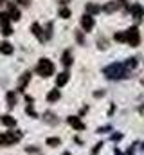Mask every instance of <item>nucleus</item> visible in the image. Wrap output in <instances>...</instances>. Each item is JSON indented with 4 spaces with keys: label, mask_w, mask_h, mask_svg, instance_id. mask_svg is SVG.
Instances as JSON below:
<instances>
[{
    "label": "nucleus",
    "mask_w": 144,
    "mask_h": 155,
    "mask_svg": "<svg viewBox=\"0 0 144 155\" xmlns=\"http://www.w3.org/2000/svg\"><path fill=\"white\" fill-rule=\"evenodd\" d=\"M103 72H105V76L108 79H121V78L130 76V71H126V67L123 63H112V65L105 67Z\"/></svg>",
    "instance_id": "nucleus-1"
},
{
    "label": "nucleus",
    "mask_w": 144,
    "mask_h": 155,
    "mask_svg": "<svg viewBox=\"0 0 144 155\" xmlns=\"http://www.w3.org/2000/svg\"><path fill=\"white\" fill-rule=\"evenodd\" d=\"M36 72L41 78L52 76V74H54V63H52L51 60H47V58H41V60L38 61V65H36Z\"/></svg>",
    "instance_id": "nucleus-2"
},
{
    "label": "nucleus",
    "mask_w": 144,
    "mask_h": 155,
    "mask_svg": "<svg viewBox=\"0 0 144 155\" xmlns=\"http://www.w3.org/2000/svg\"><path fill=\"white\" fill-rule=\"evenodd\" d=\"M22 139V134L20 132H5V134H0V146H11L15 143H18Z\"/></svg>",
    "instance_id": "nucleus-3"
},
{
    "label": "nucleus",
    "mask_w": 144,
    "mask_h": 155,
    "mask_svg": "<svg viewBox=\"0 0 144 155\" xmlns=\"http://www.w3.org/2000/svg\"><path fill=\"white\" fill-rule=\"evenodd\" d=\"M124 41L132 47H137L141 43V35H139V29L137 27H130L124 31Z\"/></svg>",
    "instance_id": "nucleus-4"
},
{
    "label": "nucleus",
    "mask_w": 144,
    "mask_h": 155,
    "mask_svg": "<svg viewBox=\"0 0 144 155\" xmlns=\"http://www.w3.org/2000/svg\"><path fill=\"white\" fill-rule=\"evenodd\" d=\"M9 20H11V18H9L7 13H0V29H2V35H4V36H9V35L13 33Z\"/></svg>",
    "instance_id": "nucleus-5"
},
{
    "label": "nucleus",
    "mask_w": 144,
    "mask_h": 155,
    "mask_svg": "<svg viewBox=\"0 0 144 155\" xmlns=\"http://www.w3.org/2000/svg\"><path fill=\"white\" fill-rule=\"evenodd\" d=\"M128 11L132 13V16H133L137 22H141V20H142V16H144V7L141 5V4H133V5H130V7H128Z\"/></svg>",
    "instance_id": "nucleus-6"
},
{
    "label": "nucleus",
    "mask_w": 144,
    "mask_h": 155,
    "mask_svg": "<svg viewBox=\"0 0 144 155\" xmlns=\"http://www.w3.org/2000/svg\"><path fill=\"white\" fill-rule=\"evenodd\" d=\"M121 5H126V0H115V2H110V4H106V5L103 7V11H105V13H113V11H117Z\"/></svg>",
    "instance_id": "nucleus-7"
},
{
    "label": "nucleus",
    "mask_w": 144,
    "mask_h": 155,
    "mask_svg": "<svg viewBox=\"0 0 144 155\" xmlns=\"http://www.w3.org/2000/svg\"><path fill=\"white\" fill-rule=\"evenodd\" d=\"M81 27L88 33V31H92V27H94V18L90 16V15H87L85 13V16H81Z\"/></svg>",
    "instance_id": "nucleus-8"
},
{
    "label": "nucleus",
    "mask_w": 144,
    "mask_h": 155,
    "mask_svg": "<svg viewBox=\"0 0 144 155\" xmlns=\"http://www.w3.org/2000/svg\"><path fill=\"white\" fill-rule=\"evenodd\" d=\"M7 15H9L11 20H20V11H18V7H16L13 2L7 4Z\"/></svg>",
    "instance_id": "nucleus-9"
},
{
    "label": "nucleus",
    "mask_w": 144,
    "mask_h": 155,
    "mask_svg": "<svg viewBox=\"0 0 144 155\" xmlns=\"http://www.w3.org/2000/svg\"><path fill=\"white\" fill-rule=\"evenodd\" d=\"M67 123L70 124L72 128H76V130H83V128H85V124L79 121V117H76V116H70L67 119Z\"/></svg>",
    "instance_id": "nucleus-10"
},
{
    "label": "nucleus",
    "mask_w": 144,
    "mask_h": 155,
    "mask_svg": "<svg viewBox=\"0 0 144 155\" xmlns=\"http://www.w3.org/2000/svg\"><path fill=\"white\" fill-rule=\"evenodd\" d=\"M31 31H33V35H34L40 41H45V35H43V31H41L40 24H33V25H31Z\"/></svg>",
    "instance_id": "nucleus-11"
},
{
    "label": "nucleus",
    "mask_w": 144,
    "mask_h": 155,
    "mask_svg": "<svg viewBox=\"0 0 144 155\" xmlns=\"http://www.w3.org/2000/svg\"><path fill=\"white\" fill-rule=\"evenodd\" d=\"M31 81V72H24V76L20 78V81H18V88L20 90H24L25 87H27V83Z\"/></svg>",
    "instance_id": "nucleus-12"
},
{
    "label": "nucleus",
    "mask_w": 144,
    "mask_h": 155,
    "mask_svg": "<svg viewBox=\"0 0 144 155\" xmlns=\"http://www.w3.org/2000/svg\"><path fill=\"white\" fill-rule=\"evenodd\" d=\"M67 81H69V72H67V71H65V72H60L58 78H56V85H58V87H63Z\"/></svg>",
    "instance_id": "nucleus-13"
},
{
    "label": "nucleus",
    "mask_w": 144,
    "mask_h": 155,
    "mask_svg": "<svg viewBox=\"0 0 144 155\" xmlns=\"http://www.w3.org/2000/svg\"><path fill=\"white\" fill-rule=\"evenodd\" d=\"M85 9H87V15H90V16H92V15H97V13L101 11V7H99L97 4H87Z\"/></svg>",
    "instance_id": "nucleus-14"
},
{
    "label": "nucleus",
    "mask_w": 144,
    "mask_h": 155,
    "mask_svg": "<svg viewBox=\"0 0 144 155\" xmlns=\"http://www.w3.org/2000/svg\"><path fill=\"white\" fill-rule=\"evenodd\" d=\"M60 96H61V94H60V90H58V88H54V90H51V92L47 94V101H49V103H54V101H58V99H60Z\"/></svg>",
    "instance_id": "nucleus-15"
},
{
    "label": "nucleus",
    "mask_w": 144,
    "mask_h": 155,
    "mask_svg": "<svg viewBox=\"0 0 144 155\" xmlns=\"http://www.w3.org/2000/svg\"><path fill=\"white\" fill-rule=\"evenodd\" d=\"M61 63H63L65 67H70V65H72V56H70V51H65V52H63Z\"/></svg>",
    "instance_id": "nucleus-16"
},
{
    "label": "nucleus",
    "mask_w": 144,
    "mask_h": 155,
    "mask_svg": "<svg viewBox=\"0 0 144 155\" xmlns=\"http://www.w3.org/2000/svg\"><path fill=\"white\" fill-rule=\"evenodd\" d=\"M0 52H2V54H11V52H13V45L7 43V41L0 43Z\"/></svg>",
    "instance_id": "nucleus-17"
},
{
    "label": "nucleus",
    "mask_w": 144,
    "mask_h": 155,
    "mask_svg": "<svg viewBox=\"0 0 144 155\" xmlns=\"http://www.w3.org/2000/svg\"><path fill=\"white\" fill-rule=\"evenodd\" d=\"M2 123H4L5 126H15V124H16L15 117H11V116H2Z\"/></svg>",
    "instance_id": "nucleus-18"
},
{
    "label": "nucleus",
    "mask_w": 144,
    "mask_h": 155,
    "mask_svg": "<svg viewBox=\"0 0 144 155\" xmlns=\"http://www.w3.org/2000/svg\"><path fill=\"white\" fill-rule=\"evenodd\" d=\"M15 103H16V96H15V92H7V107L13 108Z\"/></svg>",
    "instance_id": "nucleus-19"
},
{
    "label": "nucleus",
    "mask_w": 144,
    "mask_h": 155,
    "mask_svg": "<svg viewBox=\"0 0 144 155\" xmlns=\"http://www.w3.org/2000/svg\"><path fill=\"white\" fill-rule=\"evenodd\" d=\"M124 67H126V71H132L135 65H137V60L135 58H130V60H126V63H123Z\"/></svg>",
    "instance_id": "nucleus-20"
},
{
    "label": "nucleus",
    "mask_w": 144,
    "mask_h": 155,
    "mask_svg": "<svg viewBox=\"0 0 144 155\" xmlns=\"http://www.w3.org/2000/svg\"><path fill=\"white\" fill-rule=\"evenodd\" d=\"M60 143H61V141H60L58 137H49V139H47V144H49V146H60Z\"/></svg>",
    "instance_id": "nucleus-21"
},
{
    "label": "nucleus",
    "mask_w": 144,
    "mask_h": 155,
    "mask_svg": "<svg viewBox=\"0 0 144 155\" xmlns=\"http://www.w3.org/2000/svg\"><path fill=\"white\" fill-rule=\"evenodd\" d=\"M60 16H61V18H69V16H70V9L61 7V9H60Z\"/></svg>",
    "instance_id": "nucleus-22"
},
{
    "label": "nucleus",
    "mask_w": 144,
    "mask_h": 155,
    "mask_svg": "<svg viewBox=\"0 0 144 155\" xmlns=\"http://www.w3.org/2000/svg\"><path fill=\"white\" fill-rule=\"evenodd\" d=\"M115 41H124V33H115Z\"/></svg>",
    "instance_id": "nucleus-23"
},
{
    "label": "nucleus",
    "mask_w": 144,
    "mask_h": 155,
    "mask_svg": "<svg viewBox=\"0 0 144 155\" xmlns=\"http://www.w3.org/2000/svg\"><path fill=\"white\" fill-rule=\"evenodd\" d=\"M97 43H99V49H106V41L105 40H99Z\"/></svg>",
    "instance_id": "nucleus-24"
},
{
    "label": "nucleus",
    "mask_w": 144,
    "mask_h": 155,
    "mask_svg": "<svg viewBox=\"0 0 144 155\" xmlns=\"http://www.w3.org/2000/svg\"><path fill=\"white\" fill-rule=\"evenodd\" d=\"M16 2H18L20 5H29V4H31V0H16Z\"/></svg>",
    "instance_id": "nucleus-25"
},
{
    "label": "nucleus",
    "mask_w": 144,
    "mask_h": 155,
    "mask_svg": "<svg viewBox=\"0 0 144 155\" xmlns=\"http://www.w3.org/2000/svg\"><path fill=\"white\" fill-rule=\"evenodd\" d=\"M76 38H77V41H79V43H83V35H81L79 31L76 33Z\"/></svg>",
    "instance_id": "nucleus-26"
},
{
    "label": "nucleus",
    "mask_w": 144,
    "mask_h": 155,
    "mask_svg": "<svg viewBox=\"0 0 144 155\" xmlns=\"http://www.w3.org/2000/svg\"><path fill=\"white\" fill-rule=\"evenodd\" d=\"M101 146H103V144H101V143H99V144H96V148H94V152H92V155H96V153H97V152H99V148H101Z\"/></svg>",
    "instance_id": "nucleus-27"
},
{
    "label": "nucleus",
    "mask_w": 144,
    "mask_h": 155,
    "mask_svg": "<svg viewBox=\"0 0 144 155\" xmlns=\"http://www.w3.org/2000/svg\"><path fill=\"white\" fill-rule=\"evenodd\" d=\"M112 139H113V141H119V139H121V134H113Z\"/></svg>",
    "instance_id": "nucleus-28"
},
{
    "label": "nucleus",
    "mask_w": 144,
    "mask_h": 155,
    "mask_svg": "<svg viewBox=\"0 0 144 155\" xmlns=\"http://www.w3.org/2000/svg\"><path fill=\"white\" fill-rule=\"evenodd\" d=\"M60 2H61V4H67V2H69V0H60Z\"/></svg>",
    "instance_id": "nucleus-29"
},
{
    "label": "nucleus",
    "mask_w": 144,
    "mask_h": 155,
    "mask_svg": "<svg viewBox=\"0 0 144 155\" xmlns=\"http://www.w3.org/2000/svg\"><path fill=\"white\" fill-rule=\"evenodd\" d=\"M63 155H70V153H69V152H65V153H63Z\"/></svg>",
    "instance_id": "nucleus-30"
},
{
    "label": "nucleus",
    "mask_w": 144,
    "mask_h": 155,
    "mask_svg": "<svg viewBox=\"0 0 144 155\" xmlns=\"http://www.w3.org/2000/svg\"><path fill=\"white\" fill-rule=\"evenodd\" d=\"M4 2H5V0H0V4H4Z\"/></svg>",
    "instance_id": "nucleus-31"
}]
</instances>
